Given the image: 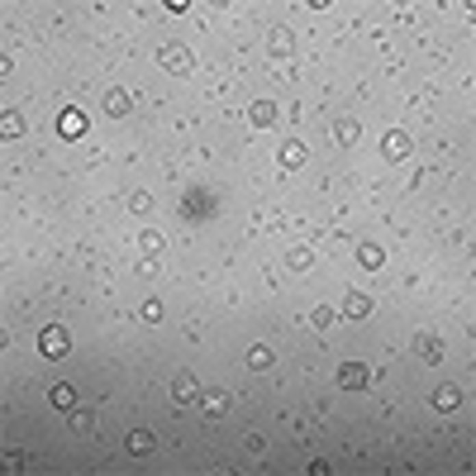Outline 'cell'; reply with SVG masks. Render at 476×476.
I'll return each mask as SVG.
<instances>
[{
  "label": "cell",
  "instance_id": "cell-3",
  "mask_svg": "<svg viewBox=\"0 0 476 476\" xmlns=\"http://www.w3.org/2000/svg\"><path fill=\"white\" fill-rule=\"evenodd\" d=\"M381 153H386L390 162H400V158H410V134H400V129H390V134L381 138Z\"/></svg>",
  "mask_w": 476,
  "mask_h": 476
},
{
  "label": "cell",
  "instance_id": "cell-18",
  "mask_svg": "<svg viewBox=\"0 0 476 476\" xmlns=\"http://www.w3.org/2000/svg\"><path fill=\"white\" fill-rule=\"evenodd\" d=\"M248 367H253V372H267V367H272V348H267V343H258V348L248 353Z\"/></svg>",
  "mask_w": 476,
  "mask_h": 476
},
{
  "label": "cell",
  "instance_id": "cell-10",
  "mask_svg": "<svg viewBox=\"0 0 476 476\" xmlns=\"http://www.w3.org/2000/svg\"><path fill=\"white\" fill-rule=\"evenodd\" d=\"M305 162H310L305 143H295V138H290V143H281V167H305Z\"/></svg>",
  "mask_w": 476,
  "mask_h": 476
},
{
  "label": "cell",
  "instance_id": "cell-9",
  "mask_svg": "<svg viewBox=\"0 0 476 476\" xmlns=\"http://www.w3.org/2000/svg\"><path fill=\"white\" fill-rule=\"evenodd\" d=\"M86 134V114L82 110H62V138H82Z\"/></svg>",
  "mask_w": 476,
  "mask_h": 476
},
{
  "label": "cell",
  "instance_id": "cell-5",
  "mask_svg": "<svg viewBox=\"0 0 476 476\" xmlns=\"http://www.w3.org/2000/svg\"><path fill=\"white\" fill-rule=\"evenodd\" d=\"M158 58H162V67H167V72H190V53L181 48V43H167Z\"/></svg>",
  "mask_w": 476,
  "mask_h": 476
},
{
  "label": "cell",
  "instance_id": "cell-6",
  "mask_svg": "<svg viewBox=\"0 0 476 476\" xmlns=\"http://www.w3.org/2000/svg\"><path fill=\"white\" fill-rule=\"evenodd\" d=\"M343 314H348V319H367V314H372V295H367V290H348Z\"/></svg>",
  "mask_w": 476,
  "mask_h": 476
},
{
  "label": "cell",
  "instance_id": "cell-20",
  "mask_svg": "<svg viewBox=\"0 0 476 476\" xmlns=\"http://www.w3.org/2000/svg\"><path fill=\"white\" fill-rule=\"evenodd\" d=\"M129 210H134V214H148V210H153V195H148V190H134V195H129Z\"/></svg>",
  "mask_w": 476,
  "mask_h": 476
},
{
  "label": "cell",
  "instance_id": "cell-19",
  "mask_svg": "<svg viewBox=\"0 0 476 476\" xmlns=\"http://www.w3.org/2000/svg\"><path fill=\"white\" fill-rule=\"evenodd\" d=\"M153 443H158V438H153V434H143V429H138V434H129V453H138V458H143V453H153Z\"/></svg>",
  "mask_w": 476,
  "mask_h": 476
},
{
  "label": "cell",
  "instance_id": "cell-7",
  "mask_svg": "<svg viewBox=\"0 0 476 476\" xmlns=\"http://www.w3.org/2000/svg\"><path fill=\"white\" fill-rule=\"evenodd\" d=\"M172 395H177V400H195V395H200V381L190 377V372H177V377H172Z\"/></svg>",
  "mask_w": 476,
  "mask_h": 476
},
{
  "label": "cell",
  "instance_id": "cell-15",
  "mask_svg": "<svg viewBox=\"0 0 476 476\" xmlns=\"http://www.w3.org/2000/svg\"><path fill=\"white\" fill-rule=\"evenodd\" d=\"M200 400H205V414H224L229 410V390H205Z\"/></svg>",
  "mask_w": 476,
  "mask_h": 476
},
{
  "label": "cell",
  "instance_id": "cell-13",
  "mask_svg": "<svg viewBox=\"0 0 476 476\" xmlns=\"http://www.w3.org/2000/svg\"><path fill=\"white\" fill-rule=\"evenodd\" d=\"M48 400H53L58 410H77V386H67V381H62V386H53V395H48Z\"/></svg>",
  "mask_w": 476,
  "mask_h": 476
},
{
  "label": "cell",
  "instance_id": "cell-12",
  "mask_svg": "<svg viewBox=\"0 0 476 476\" xmlns=\"http://www.w3.org/2000/svg\"><path fill=\"white\" fill-rule=\"evenodd\" d=\"M310 262H314V253H310V248H305V243H295V248H290V253H286V267H290V272H305V267H310Z\"/></svg>",
  "mask_w": 476,
  "mask_h": 476
},
{
  "label": "cell",
  "instance_id": "cell-25",
  "mask_svg": "<svg viewBox=\"0 0 476 476\" xmlns=\"http://www.w3.org/2000/svg\"><path fill=\"white\" fill-rule=\"evenodd\" d=\"M143 319H148V324H158V319H162V305H158V300H148V305H143Z\"/></svg>",
  "mask_w": 476,
  "mask_h": 476
},
{
  "label": "cell",
  "instance_id": "cell-24",
  "mask_svg": "<svg viewBox=\"0 0 476 476\" xmlns=\"http://www.w3.org/2000/svg\"><path fill=\"white\" fill-rule=\"evenodd\" d=\"M143 248H148V253H158V248H162V234H158V229H148V234H143Z\"/></svg>",
  "mask_w": 476,
  "mask_h": 476
},
{
  "label": "cell",
  "instance_id": "cell-4",
  "mask_svg": "<svg viewBox=\"0 0 476 476\" xmlns=\"http://www.w3.org/2000/svg\"><path fill=\"white\" fill-rule=\"evenodd\" d=\"M414 353L424 362H443V338L438 334H414Z\"/></svg>",
  "mask_w": 476,
  "mask_h": 476
},
{
  "label": "cell",
  "instance_id": "cell-16",
  "mask_svg": "<svg viewBox=\"0 0 476 476\" xmlns=\"http://www.w3.org/2000/svg\"><path fill=\"white\" fill-rule=\"evenodd\" d=\"M129 105H134V100H129V91H110V95H105V110H110L114 119H119V114H129Z\"/></svg>",
  "mask_w": 476,
  "mask_h": 476
},
{
  "label": "cell",
  "instance_id": "cell-11",
  "mask_svg": "<svg viewBox=\"0 0 476 476\" xmlns=\"http://www.w3.org/2000/svg\"><path fill=\"white\" fill-rule=\"evenodd\" d=\"M458 405H462V390L458 386H438L434 390V410H458Z\"/></svg>",
  "mask_w": 476,
  "mask_h": 476
},
{
  "label": "cell",
  "instance_id": "cell-21",
  "mask_svg": "<svg viewBox=\"0 0 476 476\" xmlns=\"http://www.w3.org/2000/svg\"><path fill=\"white\" fill-rule=\"evenodd\" d=\"M272 53H290V29H272Z\"/></svg>",
  "mask_w": 476,
  "mask_h": 476
},
{
  "label": "cell",
  "instance_id": "cell-14",
  "mask_svg": "<svg viewBox=\"0 0 476 476\" xmlns=\"http://www.w3.org/2000/svg\"><path fill=\"white\" fill-rule=\"evenodd\" d=\"M358 262H362V267H372V272H377L381 262H386V253H381V243H362V248H358Z\"/></svg>",
  "mask_w": 476,
  "mask_h": 476
},
{
  "label": "cell",
  "instance_id": "cell-1",
  "mask_svg": "<svg viewBox=\"0 0 476 476\" xmlns=\"http://www.w3.org/2000/svg\"><path fill=\"white\" fill-rule=\"evenodd\" d=\"M38 348H43V358H67L72 338H67V329H62V324H48V329L38 334Z\"/></svg>",
  "mask_w": 476,
  "mask_h": 476
},
{
  "label": "cell",
  "instance_id": "cell-8",
  "mask_svg": "<svg viewBox=\"0 0 476 476\" xmlns=\"http://www.w3.org/2000/svg\"><path fill=\"white\" fill-rule=\"evenodd\" d=\"M248 119L267 129V124H277V105H272V100H253V105H248Z\"/></svg>",
  "mask_w": 476,
  "mask_h": 476
},
{
  "label": "cell",
  "instance_id": "cell-17",
  "mask_svg": "<svg viewBox=\"0 0 476 476\" xmlns=\"http://www.w3.org/2000/svg\"><path fill=\"white\" fill-rule=\"evenodd\" d=\"M0 134H5V138H19V134H24V119H19L14 110H5V114H0Z\"/></svg>",
  "mask_w": 476,
  "mask_h": 476
},
{
  "label": "cell",
  "instance_id": "cell-22",
  "mask_svg": "<svg viewBox=\"0 0 476 476\" xmlns=\"http://www.w3.org/2000/svg\"><path fill=\"white\" fill-rule=\"evenodd\" d=\"M334 138H338V143H358V138H362V129H358V124H338V129H334Z\"/></svg>",
  "mask_w": 476,
  "mask_h": 476
},
{
  "label": "cell",
  "instance_id": "cell-2",
  "mask_svg": "<svg viewBox=\"0 0 476 476\" xmlns=\"http://www.w3.org/2000/svg\"><path fill=\"white\" fill-rule=\"evenodd\" d=\"M367 381H372V372H367L362 362H343V367H338V386H343V390H362Z\"/></svg>",
  "mask_w": 476,
  "mask_h": 476
},
{
  "label": "cell",
  "instance_id": "cell-23",
  "mask_svg": "<svg viewBox=\"0 0 476 476\" xmlns=\"http://www.w3.org/2000/svg\"><path fill=\"white\" fill-rule=\"evenodd\" d=\"M329 324H334V310L319 305V310H314V329H329Z\"/></svg>",
  "mask_w": 476,
  "mask_h": 476
}]
</instances>
